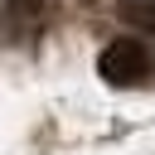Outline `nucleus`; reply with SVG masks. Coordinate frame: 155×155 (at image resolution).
I'll list each match as a JSON object with an SVG mask.
<instances>
[{
    "mask_svg": "<svg viewBox=\"0 0 155 155\" xmlns=\"http://www.w3.org/2000/svg\"><path fill=\"white\" fill-rule=\"evenodd\" d=\"M97 73L111 87H145L150 73H155V58H150V48L140 39H111L102 48V58H97Z\"/></svg>",
    "mask_w": 155,
    "mask_h": 155,
    "instance_id": "f257e3e1",
    "label": "nucleus"
},
{
    "mask_svg": "<svg viewBox=\"0 0 155 155\" xmlns=\"http://www.w3.org/2000/svg\"><path fill=\"white\" fill-rule=\"evenodd\" d=\"M44 15H48L44 0H5V5H0V29H5V39H15V44H34V39L44 34Z\"/></svg>",
    "mask_w": 155,
    "mask_h": 155,
    "instance_id": "f03ea898",
    "label": "nucleus"
},
{
    "mask_svg": "<svg viewBox=\"0 0 155 155\" xmlns=\"http://www.w3.org/2000/svg\"><path fill=\"white\" fill-rule=\"evenodd\" d=\"M121 15H126V24L155 34V0H121Z\"/></svg>",
    "mask_w": 155,
    "mask_h": 155,
    "instance_id": "7ed1b4c3",
    "label": "nucleus"
}]
</instances>
